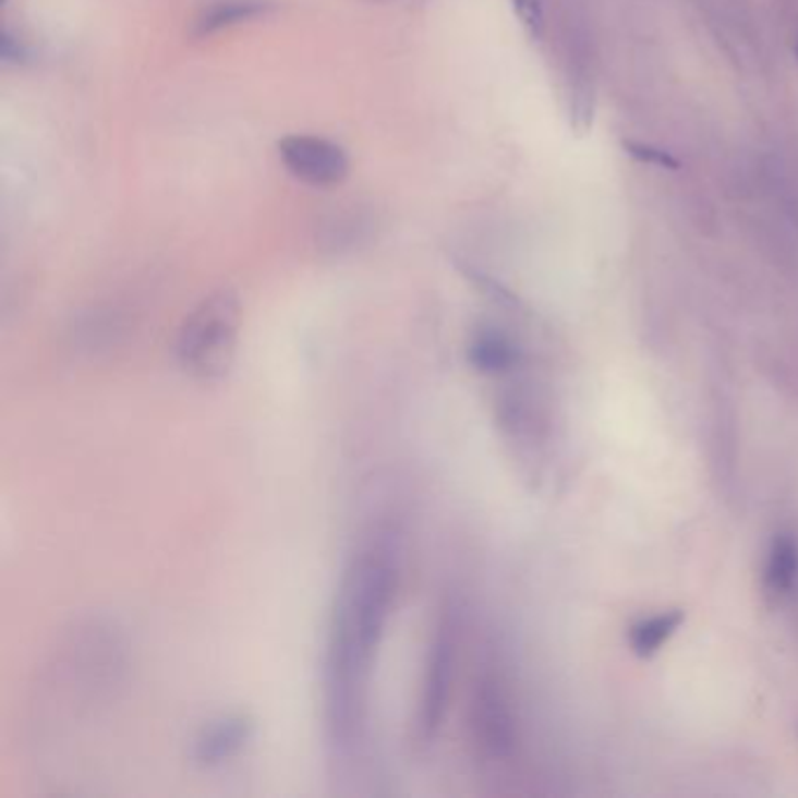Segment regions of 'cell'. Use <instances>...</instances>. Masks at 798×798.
<instances>
[{
    "label": "cell",
    "mask_w": 798,
    "mask_h": 798,
    "mask_svg": "<svg viewBox=\"0 0 798 798\" xmlns=\"http://www.w3.org/2000/svg\"><path fill=\"white\" fill-rule=\"evenodd\" d=\"M279 157L293 179L312 188L340 185L349 176L347 150L324 136H286L279 141Z\"/></svg>",
    "instance_id": "5b68a950"
},
{
    "label": "cell",
    "mask_w": 798,
    "mask_h": 798,
    "mask_svg": "<svg viewBox=\"0 0 798 798\" xmlns=\"http://www.w3.org/2000/svg\"><path fill=\"white\" fill-rule=\"evenodd\" d=\"M242 305L232 289H220L206 295L185 316L176 338V361L181 371L200 382L226 377L234 361Z\"/></svg>",
    "instance_id": "7a4b0ae2"
},
{
    "label": "cell",
    "mask_w": 798,
    "mask_h": 798,
    "mask_svg": "<svg viewBox=\"0 0 798 798\" xmlns=\"http://www.w3.org/2000/svg\"><path fill=\"white\" fill-rule=\"evenodd\" d=\"M626 150L630 157L640 159V162L644 165H651V167H661V169H669V171H677L679 169V162L677 159L661 150V148H653V146H644V143H634V141H626L624 143Z\"/></svg>",
    "instance_id": "8fae6325"
},
{
    "label": "cell",
    "mask_w": 798,
    "mask_h": 798,
    "mask_svg": "<svg viewBox=\"0 0 798 798\" xmlns=\"http://www.w3.org/2000/svg\"><path fill=\"white\" fill-rule=\"evenodd\" d=\"M513 8L522 26L532 36H541V31H544V0H513Z\"/></svg>",
    "instance_id": "7c38bea8"
},
{
    "label": "cell",
    "mask_w": 798,
    "mask_h": 798,
    "mask_svg": "<svg viewBox=\"0 0 798 798\" xmlns=\"http://www.w3.org/2000/svg\"><path fill=\"white\" fill-rule=\"evenodd\" d=\"M457 644H459V614L455 609V604H448L443 606L436 616L434 632H431L426 649L420 705L418 716H414V740L422 747L434 745L440 733L457 665Z\"/></svg>",
    "instance_id": "3957f363"
},
{
    "label": "cell",
    "mask_w": 798,
    "mask_h": 798,
    "mask_svg": "<svg viewBox=\"0 0 798 798\" xmlns=\"http://www.w3.org/2000/svg\"><path fill=\"white\" fill-rule=\"evenodd\" d=\"M401 581V534L375 524L351 553L335 600L326 653V736L340 771L354 765L368 733V693L377 649Z\"/></svg>",
    "instance_id": "6da1fadb"
},
{
    "label": "cell",
    "mask_w": 798,
    "mask_h": 798,
    "mask_svg": "<svg viewBox=\"0 0 798 798\" xmlns=\"http://www.w3.org/2000/svg\"><path fill=\"white\" fill-rule=\"evenodd\" d=\"M253 738V722L244 714H222L204 724L193 740V757L200 769H218L232 761Z\"/></svg>",
    "instance_id": "8992f818"
},
{
    "label": "cell",
    "mask_w": 798,
    "mask_h": 798,
    "mask_svg": "<svg viewBox=\"0 0 798 798\" xmlns=\"http://www.w3.org/2000/svg\"><path fill=\"white\" fill-rule=\"evenodd\" d=\"M269 10H273V3H267V0H220V3L202 12V17L197 20L195 26V34L209 36L220 28L242 24L255 17H265Z\"/></svg>",
    "instance_id": "ba28073f"
},
{
    "label": "cell",
    "mask_w": 798,
    "mask_h": 798,
    "mask_svg": "<svg viewBox=\"0 0 798 798\" xmlns=\"http://www.w3.org/2000/svg\"><path fill=\"white\" fill-rule=\"evenodd\" d=\"M471 738L485 759H504L513 749L516 726L497 675L485 673L471 698Z\"/></svg>",
    "instance_id": "277c9868"
},
{
    "label": "cell",
    "mask_w": 798,
    "mask_h": 798,
    "mask_svg": "<svg viewBox=\"0 0 798 798\" xmlns=\"http://www.w3.org/2000/svg\"><path fill=\"white\" fill-rule=\"evenodd\" d=\"M796 52H798V43H796Z\"/></svg>",
    "instance_id": "4fadbf2b"
},
{
    "label": "cell",
    "mask_w": 798,
    "mask_h": 798,
    "mask_svg": "<svg viewBox=\"0 0 798 798\" xmlns=\"http://www.w3.org/2000/svg\"><path fill=\"white\" fill-rule=\"evenodd\" d=\"M469 363L483 375H504L520 363V351L499 330H481L469 344Z\"/></svg>",
    "instance_id": "52a82bcc"
},
{
    "label": "cell",
    "mask_w": 798,
    "mask_h": 798,
    "mask_svg": "<svg viewBox=\"0 0 798 798\" xmlns=\"http://www.w3.org/2000/svg\"><path fill=\"white\" fill-rule=\"evenodd\" d=\"M798 577V544L791 536H777L773 541L769 565H765V585L771 593L785 595L794 588Z\"/></svg>",
    "instance_id": "30bf717a"
},
{
    "label": "cell",
    "mask_w": 798,
    "mask_h": 798,
    "mask_svg": "<svg viewBox=\"0 0 798 798\" xmlns=\"http://www.w3.org/2000/svg\"><path fill=\"white\" fill-rule=\"evenodd\" d=\"M681 624H684V612H679V609L663 612L651 618H642L640 624H634L630 628V634H628V642H630V649L634 651V656L651 658L653 653H658L669 637L679 630Z\"/></svg>",
    "instance_id": "9c48e42d"
}]
</instances>
